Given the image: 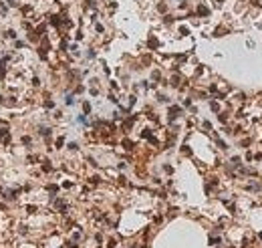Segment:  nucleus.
<instances>
[{
	"label": "nucleus",
	"mask_w": 262,
	"mask_h": 248,
	"mask_svg": "<svg viewBox=\"0 0 262 248\" xmlns=\"http://www.w3.org/2000/svg\"><path fill=\"white\" fill-rule=\"evenodd\" d=\"M198 12H200V14H208V8H206V6H198Z\"/></svg>",
	"instance_id": "7ed1b4c3"
},
{
	"label": "nucleus",
	"mask_w": 262,
	"mask_h": 248,
	"mask_svg": "<svg viewBox=\"0 0 262 248\" xmlns=\"http://www.w3.org/2000/svg\"><path fill=\"white\" fill-rule=\"evenodd\" d=\"M63 143H65V139H63V137H58V139H57V147H60Z\"/></svg>",
	"instance_id": "0eeeda50"
},
{
	"label": "nucleus",
	"mask_w": 262,
	"mask_h": 248,
	"mask_svg": "<svg viewBox=\"0 0 262 248\" xmlns=\"http://www.w3.org/2000/svg\"><path fill=\"white\" fill-rule=\"evenodd\" d=\"M49 133H51V129H49V127H40V135H44V137H49Z\"/></svg>",
	"instance_id": "f257e3e1"
},
{
	"label": "nucleus",
	"mask_w": 262,
	"mask_h": 248,
	"mask_svg": "<svg viewBox=\"0 0 262 248\" xmlns=\"http://www.w3.org/2000/svg\"><path fill=\"white\" fill-rule=\"evenodd\" d=\"M24 46H26V44H24L22 40H16V49H24Z\"/></svg>",
	"instance_id": "39448f33"
},
{
	"label": "nucleus",
	"mask_w": 262,
	"mask_h": 248,
	"mask_svg": "<svg viewBox=\"0 0 262 248\" xmlns=\"http://www.w3.org/2000/svg\"><path fill=\"white\" fill-rule=\"evenodd\" d=\"M42 169H44V172H51V169H53V167L49 165V161H44V165H42Z\"/></svg>",
	"instance_id": "20e7f679"
},
{
	"label": "nucleus",
	"mask_w": 262,
	"mask_h": 248,
	"mask_svg": "<svg viewBox=\"0 0 262 248\" xmlns=\"http://www.w3.org/2000/svg\"><path fill=\"white\" fill-rule=\"evenodd\" d=\"M83 109H85V113H89V111H91V105H89V103H83Z\"/></svg>",
	"instance_id": "423d86ee"
},
{
	"label": "nucleus",
	"mask_w": 262,
	"mask_h": 248,
	"mask_svg": "<svg viewBox=\"0 0 262 248\" xmlns=\"http://www.w3.org/2000/svg\"><path fill=\"white\" fill-rule=\"evenodd\" d=\"M6 38H16V32L14 30H6Z\"/></svg>",
	"instance_id": "f03ea898"
},
{
	"label": "nucleus",
	"mask_w": 262,
	"mask_h": 248,
	"mask_svg": "<svg viewBox=\"0 0 262 248\" xmlns=\"http://www.w3.org/2000/svg\"><path fill=\"white\" fill-rule=\"evenodd\" d=\"M0 14H6V6L4 4H0Z\"/></svg>",
	"instance_id": "6e6552de"
}]
</instances>
